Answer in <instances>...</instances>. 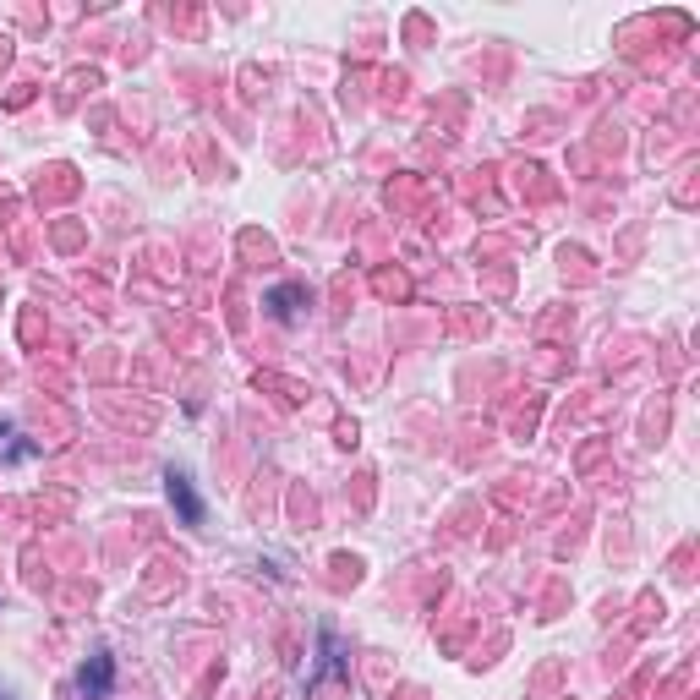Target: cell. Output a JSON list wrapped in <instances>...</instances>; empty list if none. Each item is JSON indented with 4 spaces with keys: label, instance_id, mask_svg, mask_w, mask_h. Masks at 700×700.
Returning a JSON list of instances; mask_svg holds the SVG:
<instances>
[{
    "label": "cell",
    "instance_id": "cell-1",
    "mask_svg": "<svg viewBox=\"0 0 700 700\" xmlns=\"http://www.w3.org/2000/svg\"><path fill=\"white\" fill-rule=\"evenodd\" d=\"M77 690H83V700H110V690H115V657L110 651H93V657L83 662Z\"/></svg>",
    "mask_w": 700,
    "mask_h": 700
},
{
    "label": "cell",
    "instance_id": "cell-2",
    "mask_svg": "<svg viewBox=\"0 0 700 700\" xmlns=\"http://www.w3.org/2000/svg\"><path fill=\"white\" fill-rule=\"evenodd\" d=\"M165 493H170V504H175V515H181V525H203V498H197L192 476L170 465V471H165Z\"/></svg>",
    "mask_w": 700,
    "mask_h": 700
},
{
    "label": "cell",
    "instance_id": "cell-3",
    "mask_svg": "<svg viewBox=\"0 0 700 700\" xmlns=\"http://www.w3.org/2000/svg\"><path fill=\"white\" fill-rule=\"evenodd\" d=\"M263 307L274 312L279 323H296L301 307H307V290H301V285H274V290L263 296Z\"/></svg>",
    "mask_w": 700,
    "mask_h": 700
},
{
    "label": "cell",
    "instance_id": "cell-4",
    "mask_svg": "<svg viewBox=\"0 0 700 700\" xmlns=\"http://www.w3.org/2000/svg\"><path fill=\"white\" fill-rule=\"evenodd\" d=\"M0 700H17V695H11V690H0Z\"/></svg>",
    "mask_w": 700,
    "mask_h": 700
}]
</instances>
